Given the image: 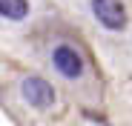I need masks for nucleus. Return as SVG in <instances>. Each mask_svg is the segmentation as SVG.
I'll use <instances>...</instances> for the list:
<instances>
[{"instance_id": "3", "label": "nucleus", "mask_w": 132, "mask_h": 126, "mask_svg": "<svg viewBox=\"0 0 132 126\" xmlns=\"http://www.w3.org/2000/svg\"><path fill=\"white\" fill-rule=\"evenodd\" d=\"M52 63H55V69L63 75V77H80L83 75V57L72 49V46H57L52 52Z\"/></svg>"}, {"instance_id": "2", "label": "nucleus", "mask_w": 132, "mask_h": 126, "mask_svg": "<svg viewBox=\"0 0 132 126\" xmlns=\"http://www.w3.org/2000/svg\"><path fill=\"white\" fill-rule=\"evenodd\" d=\"M23 97H26V103H32L35 109H49L55 103V89L43 77H26L23 80Z\"/></svg>"}, {"instance_id": "4", "label": "nucleus", "mask_w": 132, "mask_h": 126, "mask_svg": "<svg viewBox=\"0 0 132 126\" xmlns=\"http://www.w3.org/2000/svg\"><path fill=\"white\" fill-rule=\"evenodd\" d=\"M0 14L9 20H23L29 14V0H0Z\"/></svg>"}, {"instance_id": "1", "label": "nucleus", "mask_w": 132, "mask_h": 126, "mask_svg": "<svg viewBox=\"0 0 132 126\" xmlns=\"http://www.w3.org/2000/svg\"><path fill=\"white\" fill-rule=\"evenodd\" d=\"M92 12L106 29H123L126 26V9L121 0H92Z\"/></svg>"}]
</instances>
